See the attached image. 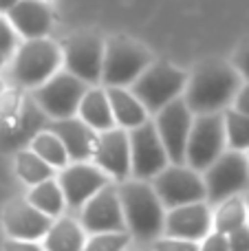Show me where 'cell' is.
<instances>
[{
    "label": "cell",
    "instance_id": "1",
    "mask_svg": "<svg viewBox=\"0 0 249 251\" xmlns=\"http://www.w3.org/2000/svg\"><path fill=\"white\" fill-rule=\"evenodd\" d=\"M238 71L223 60H207L197 66L185 84V106L192 115L219 113L238 93Z\"/></svg>",
    "mask_w": 249,
    "mask_h": 251
},
{
    "label": "cell",
    "instance_id": "2",
    "mask_svg": "<svg viewBox=\"0 0 249 251\" xmlns=\"http://www.w3.org/2000/svg\"><path fill=\"white\" fill-rule=\"evenodd\" d=\"M124 221L139 238H154L163 231V209L157 192L141 181H124L117 187Z\"/></svg>",
    "mask_w": 249,
    "mask_h": 251
},
{
    "label": "cell",
    "instance_id": "3",
    "mask_svg": "<svg viewBox=\"0 0 249 251\" xmlns=\"http://www.w3.org/2000/svg\"><path fill=\"white\" fill-rule=\"evenodd\" d=\"M150 51L128 35H115L104 44L101 82L106 86L132 84L150 66Z\"/></svg>",
    "mask_w": 249,
    "mask_h": 251
},
{
    "label": "cell",
    "instance_id": "4",
    "mask_svg": "<svg viewBox=\"0 0 249 251\" xmlns=\"http://www.w3.org/2000/svg\"><path fill=\"white\" fill-rule=\"evenodd\" d=\"M188 77L181 69L172 66L170 62L150 64L139 77L132 82V95L144 104L146 113L157 115L163 106L174 101L185 91Z\"/></svg>",
    "mask_w": 249,
    "mask_h": 251
},
{
    "label": "cell",
    "instance_id": "5",
    "mask_svg": "<svg viewBox=\"0 0 249 251\" xmlns=\"http://www.w3.org/2000/svg\"><path fill=\"white\" fill-rule=\"evenodd\" d=\"M62 64V51L47 38L26 40L13 60V77L22 86H40L57 73Z\"/></svg>",
    "mask_w": 249,
    "mask_h": 251
},
{
    "label": "cell",
    "instance_id": "6",
    "mask_svg": "<svg viewBox=\"0 0 249 251\" xmlns=\"http://www.w3.org/2000/svg\"><path fill=\"white\" fill-rule=\"evenodd\" d=\"M225 146V124L221 113L197 115L185 143V161L194 172L207 170L221 154Z\"/></svg>",
    "mask_w": 249,
    "mask_h": 251
},
{
    "label": "cell",
    "instance_id": "7",
    "mask_svg": "<svg viewBox=\"0 0 249 251\" xmlns=\"http://www.w3.org/2000/svg\"><path fill=\"white\" fill-rule=\"evenodd\" d=\"M86 84L71 73H57L49 77L44 84L35 86L33 101L40 106L44 115L53 119H69L79 108Z\"/></svg>",
    "mask_w": 249,
    "mask_h": 251
},
{
    "label": "cell",
    "instance_id": "8",
    "mask_svg": "<svg viewBox=\"0 0 249 251\" xmlns=\"http://www.w3.org/2000/svg\"><path fill=\"white\" fill-rule=\"evenodd\" d=\"M205 199L212 203L229 199L249 185V163L247 156L238 150L223 152L205 172Z\"/></svg>",
    "mask_w": 249,
    "mask_h": 251
},
{
    "label": "cell",
    "instance_id": "9",
    "mask_svg": "<svg viewBox=\"0 0 249 251\" xmlns=\"http://www.w3.org/2000/svg\"><path fill=\"white\" fill-rule=\"evenodd\" d=\"M152 190L157 192L159 201L170 209L205 201L203 178L192 168H183V165H170V168L166 165L154 176Z\"/></svg>",
    "mask_w": 249,
    "mask_h": 251
},
{
    "label": "cell",
    "instance_id": "10",
    "mask_svg": "<svg viewBox=\"0 0 249 251\" xmlns=\"http://www.w3.org/2000/svg\"><path fill=\"white\" fill-rule=\"evenodd\" d=\"M66 71L82 79L84 84H97L101 79V62H104V40L97 33L82 31L71 35L64 42Z\"/></svg>",
    "mask_w": 249,
    "mask_h": 251
},
{
    "label": "cell",
    "instance_id": "11",
    "mask_svg": "<svg viewBox=\"0 0 249 251\" xmlns=\"http://www.w3.org/2000/svg\"><path fill=\"white\" fill-rule=\"evenodd\" d=\"M154 128H157L159 139L166 148L168 161L181 165L185 161V143H188V134L192 128V113L185 106V101L176 97L174 101L163 106L157 113Z\"/></svg>",
    "mask_w": 249,
    "mask_h": 251
},
{
    "label": "cell",
    "instance_id": "12",
    "mask_svg": "<svg viewBox=\"0 0 249 251\" xmlns=\"http://www.w3.org/2000/svg\"><path fill=\"white\" fill-rule=\"evenodd\" d=\"M130 170L137 178L157 176L168 165V154L152 122H144L130 130Z\"/></svg>",
    "mask_w": 249,
    "mask_h": 251
},
{
    "label": "cell",
    "instance_id": "13",
    "mask_svg": "<svg viewBox=\"0 0 249 251\" xmlns=\"http://www.w3.org/2000/svg\"><path fill=\"white\" fill-rule=\"evenodd\" d=\"M82 225L91 234H108V231H126L119 192L115 185H106L95 196L84 203Z\"/></svg>",
    "mask_w": 249,
    "mask_h": 251
},
{
    "label": "cell",
    "instance_id": "14",
    "mask_svg": "<svg viewBox=\"0 0 249 251\" xmlns=\"http://www.w3.org/2000/svg\"><path fill=\"white\" fill-rule=\"evenodd\" d=\"M51 225H53L51 216L42 214L40 209H35L29 201H22V199L9 201L2 212V227L9 238H13V240H29V243H35V240L47 236Z\"/></svg>",
    "mask_w": 249,
    "mask_h": 251
},
{
    "label": "cell",
    "instance_id": "15",
    "mask_svg": "<svg viewBox=\"0 0 249 251\" xmlns=\"http://www.w3.org/2000/svg\"><path fill=\"white\" fill-rule=\"evenodd\" d=\"M60 190L64 194V203L69 207H84L91 196H95L101 187L108 185V176L104 170L86 163H75L62 170Z\"/></svg>",
    "mask_w": 249,
    "mask_h": 251
},
{
    "label": "cell",
    "instance_id": "16",
    "mask_svg": "<svg viewBox=\"0 0 249 251\" xmlns=\"http://www.w3.org/2000/svg\"><path fill=\"white\" fill-rule=\"evenodd\" d=\"M44 124L47 115L40 110V106L33 100H22L18 113L0 119V146L4 150H16L25 143H31V139L44 128Z\"/></svg>",
    "mask_w": 249,
    "mask_h": 251
},
{
    "label": "cell",
    "instance_id": "17",
    "mask_svg": "<svg viewBox=\"0 0 249 251\" xmlns=\"http://www.w3.org/2000/svg\"><path fill=\"white\" fill-rule=\"evenodd\" d=\"M93 159L97 161L100 170L106 174L115 176L117 181H126L130 174V143H128V134L122 128H110L97 137L95 154Z\"/></svg>",
    "mask_w": 249,
    "mask_h": 251
},
{
    "label": "cell",
    "instance_id": "18",
    "mask_svg": "<svg viewBox=\"0 0 249 251\" xmlns=\"http://www.w3.org/2000/svg\"><path fill=\"white\" fill-rule=\"evenodd\" d=\"M210 227H212V214L203 201L170 209V214L163 221V229H166L168 238L190 240V243L203 240L210 234Z\"/></svg>",
    "mask_w": 249,
    "mask_h": 251
},
{
    "label": "cell",
    "instance_id": "19",
    "mask_svg": "<svg viewBox=\"0 0 249 251\" xmlns=\"http://www.w3.org/2000/svg\"><path fill=\"white\" fill-rule=\"evenodd\" d=\"M49 132H53L62 141L69 159L86 161L95 154V146H97L95 130L84 124L82 119H75V117L55 119L49 126Z\"/></svg>",
    "mask_w": 249,
    "mask_h": 251
},
{
    "label": "cell",
    "instance_id": "20",
    "mask_svg": "<svg viewBox=\"0 0 249 251\" xmlns=\"http://www.w3.org/2000/svg\"><path fill=\"white\" fill-rule=\"evenodd\" d=\"M7 20L26 40L44 38L51 29L53 16L42 0H18L16 7L7 11Z\"/></svg>",
    "mask_w": 249,
    "mask_h": 251
},
{
    "label": "cell",
    "instance_id": "21",
    "mask_svg": "<svg viewBox=\"0 0 249 251\" xmlns=\"http://www.w3.org/2000/svg\"><path fill=\"white\" fill-rule=\"evenodd\" d=\"M106 97H108L115 124L124 126L126 130H132L144 122H148V113H146L144 104L124 86H108Z\"/></svg>",
    "mask_w": 249,
    "mask_h": 251
},
{
    "label": "cell",
    "instance_id": "22",
    "mask_svg": "<svg viewBox=\"0 0 249 251\" xmlns=\"http://www.w3.org/2000/svg\"><path fill=\"white\" fill-rule=\"evenodd\" d=\"M79 117L86 126H91L93 130H110L115 128V117L113 110H110L108 97H106V91H100V88H93V91H86L79 101Z\"/></svg>",
    "mask_w": 249,
    "mask_h": 251
},
{
    "label": "cell",
    "instance_id": "23",
    "mask_svg": "<svg viewBox=\"0 0 249 251\" xmlns=\"http://www.w3.org/2000/svg\"><path fill=\"white\" fill-rule=\"evenodd\" d=\"M84 231L71 218H60L53 223L51 229L44 236V249L47 251H82L84 249Z\"/></svg>",
    "mask_w": 249,
    "mask_h": 251
},
{
    "label": "cell",
    "instance_id": "24",
    "mask_svg": "<svg viewBox=\"0 0 249 251\" xmlns=\"http://www.w3.org/2000/svg\"><path fill=\"white\" fill-rule=\"evenodd\" d=\"M16 174L26 183V185H38L49 178H53L55 168L42 161L33 150H20L16 154Z\"/></svg>",
    "mask_w": 249,
    "mask_h": 251
},
{
    "label": "cell",
    "instance_id": "25",
    "mask_svg": "<svg viewBox=\"0 0 249 251\" xmlns=\"http://www.w3.org/2000/svg\"><path fill=\"white\" fill-rule=\"evenodd\" d=\"M26 201H29L35 209H40L42 214H47V216H51V218L62 214V207H64V194H62L60 185H57L53 178L31 187Z\"/></svg>",
    "mask_w": 249,
    "mask_h": 251
},
{
    "label": "cell",
    "instance_id": "26",
    "mask_svg": "<svg viewBox=\"0 0 249 251\" xmlns=\"http://www.w3.org/2000/svg\"><path fill=\"white\" fill-rule=\"evenodd\" d=\"M31 150L40 156L42 161H47L51 168H66L69 163V154H66L62 141L49 130H40L33 139H31Z\"/></svg>",
    "mask_w": 249,
    "mask_h": 251
},
{
    "label": "cell",
    "instance_id": "27",
    "mask_svg": "<svg viewBox=\"0 0 249 251\" xmlns=\"http://www.w3.org/2000/svg\"><path fill=\"white\" fill-rule=\"evenodd\" d=\"M247 221V207L238 196H229V199L221 201V207L216 209L214 216V229L219 234H232L234 229L243 227Z\"/></svg>",
    "mask_w": 249,
    "mask_h": 251
},
{
    "label": "cell",
    "instance_id": "28",
    "mask_svg": "<svg viewBox=\"0 0 249 251\" xmlns=\"http://www.w3.org/2000/svg\"><path fill=\"white\" fill-rule=\"evenodd\" d=\"M225 124V139L232 146V150H249V117L238 110H227L223 115Z\"/></svg>",
    "mask_w": 249,
    "mask_h": 251
},
{
    "label": "cell",
    "instance_id": "29",
    "mask_svg": "<svg viewBox=\"0 0 249 251\" xmlns=\"http://www.w3.org/2000/svg\"><path fill=\"white\" fill-rule=\"evenodd\" d=\"M130 243L126 231H108V234H95L88 243H84L82 251H124Z\"/></svg>",
    "mask_w": 249,
    "mask_h": 251
},
{
    "label": "cell",
    "instance_id": "30",
    "mask_svg": "<svg viewBox=\"0 0 249 251\" xmlns=\"http://www.w3.org/2000/svg\"><path fill=\"white\" fill-rule=\"evenodd\" d=\"M16 49V31L4 16H0V55L7 57Z\"/></svg>",
    "mask_w": 249,
    "mask_h": 251
},
{
    "label": "cell",
    "instance_id": "31",
    "mask_svg": "<svg viewBox=\"0 0 249 251\" xmlns=\"http://www.w3.org/2000/svg\"><path fill=\"white\" fill-rule=\"evenodd\" d=\"M20 104L22 97L18 95V91H2V95H0V119H7L13 113H18Z\"/></svg>",
    "mask_w": 249,
    "mask_h": 251
},
{
    "label": "cell",
    "instance_id": "32",
    "mask_svg": "<svg viewBox=\"0 0 249 251\" xmlns=\"http://www.w3.org/2000/svg\"><path fill=\"white\" fill-rule=\"evenodd\" d=\"M154 251H199V247L197 243H190V240L163 238L154 243Z\"/></svg>",
    "mask_w": 249,
    "mask_h": 251
},
{
    "label": "cell",
    "instance_id": "33",
    "mask_svg": "<svg viewBox=\"0 0 249 251\" xmlns=\"http://www.w3.org/2000/svg\"><path fill=\"white\" fill-rule=\"evenodd\" d=\"M227 243L229 251H249V227L243 225L232 234H227Z\"/></svg>",
    "mask_w": 249,
    "mask_h": 251
},
{
    "label": "cell",
    "instance_id": "34",
    "mask_svg": "<svg viewBox=\"0 0 249 251\" xmlns=\"http://www.w3.org/2000/svg\"><path fill=\"white\" fill-rule=\"evenodd\" d=\"M234 69L249 82V38L238 47L236 55H234Z\"/></svg>",
    "mask_w": 249,
    "mask_h": 251
},
{
    "label": "cell",
    "instance_id": "35",
    "mask_svg": "<svg viewBox=\"0 0 249 251\" xmlns=\"http://www.w3.org/2000/svg\"><path fill=\"white\" fill-rule=\"evenodd\" d=\"M199 251H229V243L225 234H207L203 247H199Z\"/></svg>",
    "mask_w": 249,
    "mask_h": 251
},
{
    "label": "cell",
    "instance_id": "36",
    "mask_svg": "<svg viewBox=\"0 0 249 251\" xmlns=\"http://www.w3.org/2000/svg\"><path fill=\"white\" fill-rule=\"evenodd\" d=\"M2 251H42L35 243H29V240H4L2 243Z\"/></svg>",
    "mask_w": 249,
    "mask_h": 251
},
{
    "label": "cell",
    "instance_id": "37",
    "mask_svg": "<svg viewBox=\"0 0 249 251\" xmlns=\"http://www.w3.org/2000/svg\"><path fill=\"white\" fill-rule=\"evenodd\" d=\"M234 110H238V113H243L249 117V82L243 88H238L236 101H234Z\"/></svg>",
    "mask_w": 249,
    "mask_h": 251
},
{
    "label": "cell",
    "instance_id": "38",
    "mask_svg": "<svg viewBox=\"0 0 249 251\" xmlns=\"http://www.w3.org/2000/svg\"><path fill=\"white\" fill-rule=\"evenodd\" d=\"M18 0H0V13H7L11 7H16Z\"/></svg>",
    "mask_w": 249,
    "mask_h": 251
},
{
    "label": "cell",
    "instance_id": "39",
    "mask_svg": "<svg viewBox=\"0 0 249 251\" xmlns=\"http://www.w3.org/2000/svg\"><path fill=\"white\" fill-rule=\"evenodd\" d=\"M4 60H7V57H4V55H0V69H2V64H4Z\"/></svg>",
    "mask_w": 249,
    "mask_h": 251
},
{
    "label": "cell",
    "instance_id": "40",
    "mask_svg": "<svg viewBox=\"0 0 249 251\" xmlns=\"http://www.w3.org/2000/svg\"><path fill=\"white\" fill-rule=\"evenodd\" d=\"M245 207H247V214H249V196H247V203H245Z\"/></svg>",
    "mask_w": 249,
    "mask_h": 251
},
{
    "label": "cell",
    "instance_id": "41",
    "mask_svg": "<svg viewBox=\"0 0 249 251\" xmlns=\"http://www.w3.org/2000/svg\"><path fill=\"white\" fill-rule=\"evenodd\" d=\"M2 91H4V86H2V82H0V95H2Z\"/></svg>",
    "mask_w": 249,
    "mask_h": 251
},
{
    "label": "cell",
    "instance_id": "42",
    "mask_svg": "<svg viewBox=\"0 0 249 251\" xmlns=\"http://www.w3.org/2000/svg\"><path fill=\"white\" fill-rule=\"evenodd\" d=\"M247 163H249V156H247Z\"/></svg>",
    "mask_w": 249,
    "mask_h": 251
}]
</instances>
